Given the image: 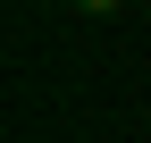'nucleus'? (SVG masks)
<instances>
[{
  "instance_id": "f257e3e1",
  "label": "nucleus",
  "mask_w": 151,
  "mask_h": 143,
  "mask_svg": "<svg viewBox=\"0 0 151 143\" xmlns=\"http://www.w3.org/2000/svg\"><path fill=\"white\" fill-rule=\"evenodd\" d=\"M84 17H118V9H134V0H76Z\"/></svg>"
}]
</instances>
